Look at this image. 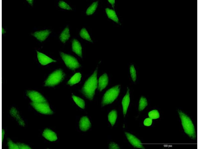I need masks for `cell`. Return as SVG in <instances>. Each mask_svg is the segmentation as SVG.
Segmentation results:
<instances>
[{"instance_id": "obj_4", "label": "cell", "mask_w": 199, "mask_h": 149, "mask_svg": "<svg viewBox=\"0 0 199 149\" xmlns=\"http://www.w3.org/2000/svg\"><path fill=\"white\" fill-rule=\"evenodd\" d=\"M65 74L63 71L57 70L51 73L45 82V85L48 86H53L59 83L63 79Z\"/></svg>"}, {"instance_id": "obj_24", "label": "cell", "mask_w": 199, "mask_h": 149, "mask_svg": "<svg viewBox=\"0 0 199 149\" xmlns=\"http://www.w3.org/2000/svg\"><path fill=\"white\" fill-rule=\"evenodd\" d=\"M148 105L147 100L146 98L142 97L139 102V111L143 110Z\"/></svg>"}, {"instance_id": "obj_14", "label": "cell", "mask_w": 199, "mask_h": 149, "mask_svg": "<svg viewBox=\"0 0 199 149\" xmlns=\"http://www.w3.org/2000/svg\"><path fill=\"white\" fill-rule=\"evenodd\" d=\"M72 51L77 55L82 57V48L80 43L77 39H74L72 41Z\"/></svg>"}, {"instance_id": "obj_22", "label": "cell", "mask_w": 199, "mask_h": 149, "mask_svg": "<svg viewBox=\"0 0 199 149\" xmlns=\"http://www.w3.org/2000/svg\"><path fill=\"white\" fill-rule=\"evenodd\" d=\"M98 4V1H96L93 3L87 9L86 11L87 14L90 15L93 14L96 10Z\"/></svg>"}, {"instance_id": "obj_10", "label": "cell", "mask_w": 199, "mask_h": 149, "mask_svg": "<svg viewBox=\"0 0 199 149\" xmlns=\"http://www.w3.org/2000/svg\"><path fill=\"white\" fill-rule=\"evenodd\" d=\"M91 126V123L88 118L84 116L80 119L79 122V126L81 130L85 131L89 129Z\"/></svg>"}, {"instance_id": "obj_3", "label": "cell", "mask_w": 199, "mask_h": 149, "mask_svg": "<svg viewBox=\"0 0 199 149\" xmlns=\"http://www.w3.org/2000/svg\"><path fill=\"white\" fill-rule=\"evenodd\" d=\"M120 86L116 85L107 90L103 97L101 102L103 106L112 103L117 98L120 92Z\"/></svg>"}, {"instance_id": "obj_13", "label": "cell", "mask_w": 199, "mask_h": 149, "mask_svg": "<svg viewBox=\"0 0 199 149\" xmlns=\"http://www.w3.org/2000/svg\"><path fill=\"white\" fill-rule=\"evenodd\" d=\"M129 91V89L127 88L126 93L123 98L122 102L123 109V113L124 116L127 113L130 102Z\"/></svg>"}, {"instance_id": "obj_15", "label": "cell", "mask_w": 199, "mask_h": 149, "mask_svg": "<svg viewBox=\"0 0 199 149\" xmlns=\"http://www.w3.org/2000/svg\"><path fill=\"white\" fill-rule=\"evenodd\" d=\"M43 136L46 139L51 141H55L57 138L56 133L48 129L44 130L43 133Z\"/></svg>"}, {"instance_id": "obj_28", "label": "cell", "mask_w": 199, "mask_h": 149, "mask_svg": "<svg viewBox=\"0 0 199 149\" xmlns=\"http://www.w3.org/2000/svg\"><path fill=\"white\" fill-rule=\"evenodd\" d=\"M8 144L9 149H19L17 144L13 143L10 139H8Z\"/></svg>"}, {"instance_id": "obj_1", "label": "cell", "mask_w": 199, "mask_h": 149, "mask_svg": "<svg viewBox=\"0 0 199 149\" xmlns=\"http://www.w3.org/2000/svg\"><path fill=\"white\" fill-rule=\"evenodd\" d=\"M97 68L93 74L85 82L81 89V92L88 99L92 100L95 94V90L98 87Z\"/></svg>"}, {"instance_id": "obj_30", "label": "cell", "mask_w": 199, "mask_h": 149, "mask_svg": "<svg viewBox=\"0 0 199 149\" xmlns=\"http://www.w3.org/2000/svg\"><path fill=\"white\" fill-rule=\"evenodd\" d=\"M152 122V119L149 118H146L144 120V124L146 126H150Z\"/></svg>"}, {"instance_id": "obj_6", "label": "cell", "mask_w": 199, "mask_h": 149, "mask_svg": "<svg viewBox=\"0 0 199 149\" xmlns=\"http://www.w3.org/2000/svg\"><path fill=\"white\" fill-rule=\"evenodd\" d=\"M31 105L38 112L46 114H51L53 112L50 109L48 104L46 102L35 103L32 102Z\"/></svg>"}, {"instance_id": "obj_35", "label": "cell", "mask_w": 199, "mask_h": 149, "mask_svg": "<svg viewBox=\"0 0 199 149\" xmlns=\"http://www.w3.org/2000/svg\"><path fill=\"white\" fill-rule=\"evenodd\" d=\"M5 31H4V30L3 28H2V34L4 33H5Z\"/></svg>"}, {"instance_id": "obj_17", "label": "cell", "mask_w": 199, "mask_h": 149, "mask_svg": "<svg viewBox=\"0 0 199 149\" xmlns=\"http://www.w3.org/2000/svg\"><path fill=\"white\" fill-rule=\"evenodd\" d=\"M108 18L117 23H119V20L114 10L107 8L105 9Z\"/></svg>"}, {"instance_id": "obj_21", "label": "cell", "mask_w": 199, "mask_h": 149, "mask_svg": "<svg viewBox=\"0 0 199 149\" xmlns=\"http://www.w3.org/2000/svg\"><path fill=\"white\" fill-rule=\"evenodd\" d=\"M72 98L76 104L81 108L84 109L85 107L84 101L80 98L73 95Z\"/></svg>"}, {"instance_id": "obj_8", "label": "cell", "mask_w": 199, "mask_h": 149, "mask_svg": "<svg viewBox=\"0 0 199 149\" xmlns=\"http://www.w3.org/2000/svg\"><path fill=\"white\" fill-rule=\"evenodd\" d=\"M125 134L128 140L134 147L144 149L140 141L134 136L127 132Z\"/></svg>"}, {"instance_id": "obj_20", "label": "cell", "mask_w": 199, "mask_h": 149, "mask_svg": "<svg viewBox=\"0 0 199 149\" xmlns=\"http://www.w3.org/2000/svg\"><path fill=\"white\" fill-rule=\"evenodd\" d=\"M117 114L115 110H113L108 114V120L110 122L112 126L115 124L117 118Z\"/></svg>"}, {"instance_id": "obj_32", "label": "cell", "mask_w": 199, "mask_h": 149, "mask_svg": "<svg viewBox=\"0 0 199 149\" xmlns=\"http://www.w3.org/2000/svg\"><path fill=\"white\" fill-rule=\"evenodd\" d=\"M108 1L111 4L112 7H113L114 8V5L115 3V0H108Z\"/></svg>"}, {"instance_id": "obj_7", "label": "cell", "mask_w": 199, "mask_h": 149, "mask_svg": "<svg viewBox=\"0 0 199 149\" xmlns=\"http://www.w3.org/2000/svg\"><path fill=\"white\" fill-rule=\"evenodd\" d=\"M27 95L33 102L40 103L47 102L46 100L43 96L36 91H28L27 93Z\"/></svg>"}, {"instance_id": "obj_18", "label": "cell", "mask_w": 199, "mask_h": 149, "mask_svg": "<svg viewBox=\"0 0 199 149\" xmlns=\"http://www.w3.org/2000/svg\"><path fill=\"white\" fill-rule=\"evenodd\" d=\"M70 36L69 28L67 27L60 34L59 39L62 42L64 43L69 39Z\"/></svg>"}, {"instance_id": "obj_26", "label": "cell", "mask_w": 199, "mask_h": 149, "mask_svg": "<svg viewBox=\"0 0 199 149\" xmlns=\"http://www.w3.org/2000/svg\"><path fill=\"white\" fill-rule=\"evenodd\" d=\"M130 72L132 80L134 81H135L136 79V70L133 65H131L130 67Z\"/></svg>"}, {"instance_id": "obj_25", "label": "cell", "mask_w": 199, "mask_h": 149, "mask_svg": "<svg viewBox=\"0 0 199 149\" xmlns=\"http://www.w3.org/2000/svg\"><path fill=\"white\" fill-rule=\"evenodd\" d=\"M149 117L152 119L158 118L160 116L157 110H153L149 112L148 113Z\"/></svg>"}, {"instance_id": "obj_34", "label": "cell", "mask_w": 199, "mask_h": 149, "mask_svg": "<svg viewBox=\"0 0 199 149\" xmlns=\"http://www.w3.org/2000/svg\"><path fill=\"white\" fill-rule=\"evenodd\" d=\"M27 1L31 5H32L33 3V0H27Z\"/></svg>"}, {"instance_id": "obj_16", "label": "cell", "mask_w": 199, "mask_h": 149, "mask_svg": "<svg viewBox=\"0 0 199 149\" xmlns=\"http://www.w3.org/2000/svg\"><path fill=\"white\" fill-rule=\"evenodd\" d=\"M10 113L11 115L17 121L19 124L22 126H24V122L20 116L19 112L16 109L13 107L10 110Z\"/></svg>"}, {"instance_id": "obj_31", "label": "cell", "mask_w": 199, "mask_h": 149, "mask_svg": "<svg viewBox=\"0 0 199 149\" xmlns=\"http://www.w3.org/2000/svg\"><path fill=\"white\" fill-rule=\"evenodd\" d=\"M109 149H120L118 146L114 142H111L109 144Z\"/></svg>"}, {"instance_id": "obj_5", "label": "cell", "mask_w": 199, "mask_h": 149, "mask_svg": "<svg viewBox=\"0 0 199 149\" xmlns=\"http://www.w3.org/2000/svg\"><path fill=\"white\" fill-rule=\"evenodd\" d=\"M60 55L66 66L69 69L74 71L80 67V65L77 60L73 56L63 52H60Z\"/></svg>"}, {"instance_id": "obj_9", "label": "cell", "mask_w": 199, "mask_h": 149, "mask_svg": "<svg viewBox=\"0 0 199 149\" xmlns=\"http://www.w3.org/2000/svg\"><path fill=\"white\" fill-rule=\"evenodd\" d=\"M37 52L38 60L42 65H45L51 62H56L45 55L38 51Z\"/></svg>"}, {"instance_id": "obj_11", "label": "cell", "mask_w": 199, "mask_h": 149, "mask_svg": "<svg viewBox=\"0 0 199 149\" xmlns=\"http://www.w3.org/2000/svg\"><path fill=\"white\" fill-rule=\"evenodd\" d=\"M51 32L49 30H45L35 32L32 35L41 41H44L48 37Z\"/></svg>"}, {"instance_id": "obj_19", "label": "cell", "mask_w": 199, "mask_h": 149, "mask_svg": "<svg viewBox=\"0 0 199 149\" xmlns=\"http://www.w3.org/2000/svg\"><path fill=\"white\" fill-rule=\"evenodd\" d=\"M81 75L79 73L75 74L67 82L68 84L72 86L78 83L80 81Z\"/></svg>"}, {"instance_id": "obj_12", "label": "cell", "mask_w": 199, "mask_h": 149, "mask_svg": "<svg viewBox=\"0 0 199 149\" xmlns=\"http://www.w3.org/2000/svg\"><path fill=\"white\" fill-rule=\"evenodd\" d=\"M108 79L107 74L104 73L99 78L98 81V88L100 91L104 89L108 83Z\"/></svg>"}, {"instance_id": "obj_23", "label": "cell", "mask_w": 199, "mask_h": 149, "mask_svg": "<svg viewBox=\"0 0 199 149\" xmlns=\"http://www.w3.org/2000/svg\"><path fill=\"white\" fill-rule=\"evenodd\" d=\"M80 35L83 39L91 42H92L88 32L85 28H83L81 30Z\"/></svg>"}, {"instance_id": "obj_27", "label": "cell", "mask_w": 199, "mask_h": 149, "mask_svg": "<svg viewBox=\"0 0 199 149\" xmlns=\"http://www.w3.org/2000/svg\"><path fill=\"white\" fill-rule=\"evenodd\" d=\"M59 6L61 8L68 10L72 9L71 7L66 3L63 1L59 2L58 4Z\"/></svg>"}, {"instance_id": "obj_33", "label": "cell", "mask_w": 199, "mask_h": 149, "mask_svg": "<svg viewBox=\"0 0 199 149\" xmlns=\"http://www.w3.org/2000/svg\"><path fill=\"white\" fill-rule=\"evenodd\" d=\"M4 135V131L2 129V140H3V139Z\"/></svg>"}, {"instance_id": "obj_29", "label": "cell", "mask_w": 199, "mask_h": 149, "mask_svg": "<svg viewBox=\"0 0 199 149\" xmlns=\"http://www.w3.org/2000/svg\"><path fill=\"white\" fill-rule=\"evenodd\" d=\"M19 149H30L31 148L28 145L24 144L18 143L17 144Z\"/></svg>"}, {"instance_id": "obj_2", "label": "cell", "mask_w": 199, "mask_h": 149, "mask_svg": "<svg viewBox=\"0 0 199 149\" xmlns=\"http://www.w3.org/2000/svg\"><path fill=\"white\" fill-rule=\"evenodd\" d=\"M178 112L182 122V124L185 132L191 138L195 139L196 134L195 127L190 118L181 111Z\"/></svg>"}]
</instances>
